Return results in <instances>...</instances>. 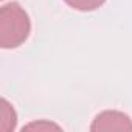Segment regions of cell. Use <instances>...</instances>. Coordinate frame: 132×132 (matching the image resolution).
I'll use <instances>...</instances> for the list:
<instances>
[{
  "mask_svg": "<svg viewBox=\"0 0 132 132\" xmlns=\"http://www.w3.org/2000/svg\"><path fill=\"white\" fill-rule=\"evenodd\" d=\"M92 130H132V120L118 110H104L95 117Z\"/></svg>",
  "mask_w": 132,
  "mask_h": 132,
  "instance_id": "cell-2",
  "label": "cell"
},
{
  "mask_svg": "<svg viewBox=\"0 0 132 132\" xmlns=\"http://www.w3.org/2000/svg\"><path fill=\"white\" fill-rule=\"evenodd\" d=\"M2 129H5V126H6V121H10L11 123V127L14 129V126H16V113H14V110H13V107L8 104V101L6 100H2Z\"/></svg>",
  "mask_w": 132,
  "mask_h": 132,
  "instance_id": "cell-4",
  "label": "cell"
},
{
  "mask_svg": "<svg viewBox=\"0 0 132 132\" xmlns=\"http://www.w3.org/2000/svg\"><path fill=\"white\" fill-rule=\"evenodd\" d=\"M70 8L78 11H95L98 10L106 0H64Z\"/></svg>",
  "mask_w": 132,
  "mask_h": 132,
  "instance_id": "cell-3",
  "label": "cell"
},
{
  "mask_svg": "<svg viewBox=\"0 0 132 132\" xmlns=\"http://www.w3.org/2000/svg\"><path fill=\"white\" fill-rule=\"evenodd\" d=\"M31 31V22L25 10L11 2L0 8V45L2 48H17Z\"/></svg>",
  "mask_w": 132,
  "mask_h": 132,
  "instance_id": "cell-1",
  "label": "cell"
}]
</instances>
